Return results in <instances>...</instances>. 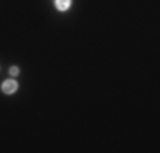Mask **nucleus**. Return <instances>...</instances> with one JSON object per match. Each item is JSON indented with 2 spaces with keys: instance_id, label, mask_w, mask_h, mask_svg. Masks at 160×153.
Instances as JSON below:
<instances>
[{
  "instance_id": "1",
  "label": "nucleus",
  "mask_w": 160,
  "mask_h": 153,
  "mask_svg": "<svg viewBox=\"0 0 160 153\" xmlns=\"http://www.w3.org/2000/svg\"><path fill=\"white\" fill-rule=\"evenodd\" d=\"M17 90V82H14V80H5V82L2 83V92L3 94H14Z\"/></svg>"
},
{
  "instance_id": "2",
  "label": "nucleus",
  "mask_w": 160,
  "mask_h": 153,
  "mask_svg": "<svg viewBox=\"0 0 160 153\" xmlns=\"http://www.w3.org/2000/svg\"><path fill=\"white\" fill-rule=\"evenodd\" d=\"M54 3H56L58 10H67L72 5V0H54Z\"/></svg>"
},
{
  "instance_id": "3",
  "label": "nucleus",
  "mask_w": 160,
  "mask_h": 153,
  "mask_svg": "<svg viewBox=\"0 0 160 153\" xmlns=\"http://www.w3.org/2000/svg\"><path fill=\"white\" fill-rule=\"evenodd\" d=\"M9 73L12 75V76H16L17 73H19V68L17 67H10V70H9Z\"/></svg>"
}]
</instances>
